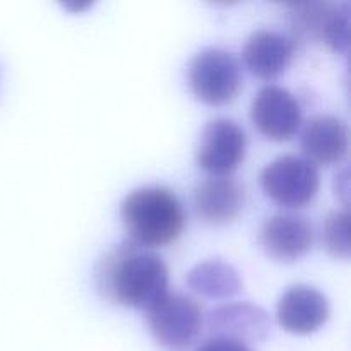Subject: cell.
I'll list each match as a JSON object with an SVG mask.
<instances>
[{
	"label": "cell",
	"instance_id": "13",
	"mask_svg": "<svg viewBox=\"0 0 351 351\" xmlns=\"http://www.w3.org/2000/svg\"><path fill=\"white\" fill-rule=\"evenodd\" d=\"M300 144L305 158L312 163H336L343 160L348 151V127L336 115H314L302 129Z\"/></svg>",
	"mask_w": 351,
	"mask_h": 351
},
{
	"label": "cell",
	"instance_id": "2",
	"mask_svg": "<svg viewBox=\"0 0 351 351\" xmlns=\"http://www.w3.org/2000/svg\"><path fill=\"white\" fill-rule=\"evenodd\" d=\"M120 216L130 242L154 249L175 242L185 228V211L173 191L144 185L123 197Z\"/></svg>",
	"mask_w": 351,
	"mask_h": 351
},
{
	"label": "cell",
	"instance_id": "10",
	"mask_svg": "<svg viewBox=\"0 0 351 351\" xmlns=\"http://www.w3.org/2000/svg\"><path fill=\"white\" fill-rule=\"evenodd\" d=\"M295 41L288 34L271 27L250 33L243 45L242 57L247 69L261 79H273L285 72L293 57Z\"/></svg>",
	"mask_w": 351,
	"mask_h": 351
},
{
	"label": "cell",
	"instance_id": "16",
	"mask_svg": "<svg viewBox=\"0 0 351 351\" xmlns=\"http://www.w3.org/2000/svg\"><path fill=\"white\" fill-rule=\"evenodd\" d=\"M322 242L336 257H350V215L348 209L331 211L322 223Z\"/></svg>",
	"mask_w": 351,
	"mask_h": 351
},
{
	"label": "cell",
	"instance_id": "18",
	"mask_svg": "<svg viewBox=\"0 0 351 351\" xmlns=\"http://www.w3.org/2000/svg\"><path fill=\"white\" fill-rule=\"evenodd\" d=\"M195 351H252L247 343L228 336H211L199 345Z\"/></svg>",
	"mask_w": 351,
	"mask_h": 351
},
{
	"label": "cell",
	"instance_id": "4",
	"mask_svg": "<svg viewBox=\"0 0 351 351\" xmlns=\"http://www.w3.org/2000/svg\"><path fill=\"white\" fill-rule=\"evenodd\" d=\"M261 185L267 197L287 208H302L319 191L315 163L300 154H281L261 171Z\"/></svg>",
	"mask_w": 351,
	"mask_h": 351
},
{
	"label": "cell",
	"instance_id": "14",
	"mask_svg": "<svg viewBox=\"0 0 351 351\" xmlns=\"http://www.w3.org/2000/svg\"><path fill=\"white\" fill-rule=\"evenodd\" d=\"M187 285L202 297L228 298L242 290L243 281L230 263L223 259H208L189 271Z\"/></svg>",
	"mask_w": 351,
	"mask_h": 351
},
{
	"label": "cell",
	"instance_id": "1",
	"mask_svg": "<svg viewBox=\"0 0 351 351\" xmlns=\"http://www.w3.org/2000/svg\"><path fill=\"white\" fill-rule=\"evenodd\" d=\"M96 287L113 304L149 311L168 293V267L156 252L134 242L103 254L95 269Z\"/></svg>",
	"mask_w": 351,
	"mask_h": 351
},
{
	"label": "cell",
	"instance_id": "9",
	"mask_svg": "<svg viewBox=\"0 0 351 351\" xmlns=\"http://www.w3.org/2000/svg\"><path fill=\"white\" fill-rule=\"evenodd\" d=\"M276 317L288 332L311 335L328 321L329 302L311 285H293L278 300Z\"/></svg>",
	"mask_w": 351,
	"mask_h": 351
},
{
	"label": "cell",
	"instance_id": "7",
	"mask_svg": "<svg viewBox=\"0 0 351 351\" xmlns=\"http://www.w3.org/2000/svg\"><path fill=\"white\" fill-rule=\"evenodd\" d=\"M250 119L261 134L274 141H287L302 123L298 99L283 86L267 84L257 91L250 105Z\"/></svg>",
	"mask_w": 351,
	"mask_h": 351
},
{
	"label": "cell",
	"instance_id": "5",
	"mask_svg": "<svg viewBox=\"0 0 351 351\" xmlns=\"http://www.w3.org/2000/svg\"><path fill=\"white\" fill-rule=\"evenodd\" d=\"M154 339L168 350H185L195 341L202 328L197 300L185 293H167L147 311Z\"/></svg>",
	"mask_w": 351,
	"mask_h": 351
},
{
	"label": "cell",
	"instance_id": "15",
	"mask_svg": "<svg viewBox=\"0 0 351 351\" xmlns=\"http://www.w3.org/2000/svg\"><path fill=\"white\" fill-rule=\"evenodd\" d=\"M331 2H300L290 5V26L293 31L291 40L308 41L322 40L326 19L331 10Z\"/></svg>",
	"mask_w": 351,
	"mask_h": 351
},
{
	"label": "cell",
	"instance_id": "12",
	"mask_svg": "<svg viewBox=\"0 0 351 351\" xmlns=\"http://www.w3.org/2000/svg\"><path fill=\"white\" fill-rule=\"evenodd\" d=\"M271 328L267 312L249 302L226 304L208 315V329L213 336H228L243 343H256L266 338Z\"/></svg>",
	"mask_w": 351,
	"mask_h": 351
},
{
	"label": "cell",
	"instance_id": "17",
	"mask_svg": "<svg viewBox=\"0 0 351 351\" xmlns=\"http://www.w3.org/2000/svg\"><path fill=\"white\" fill-rule=\"evenodd\" d=\"M350 38V5L348 3H332L326 19L322 41L336 51H348Z\"/></svg>",
	"mask_w": 351,
	"mask_h": 351
},
{
	"label": "cell",
	"instance_id": "11",
	"mask_svg": "<svg viewBox=\"0 0 351 351\" xmlns=\"http://www.w3.org/2000/svg\"><path fill=\"white\" fill-rule=\"evenodd\" d=\"M245 191L232 177H209L197 184L192 202L199 218L211 225H225L239 216Z\"/></svg>",
	"mask_w": 351,
	"mask_h": 351
},
{
	"label": "cell",
	"instance_id": "8",
	"mask_svg": "<svg viewBox=\"0 0 351 351\" xmlns=\"http://www.w3.org/2000/svg\"><path fill=\"white\" fill-rule=\"evenodd\" d=\"M259 242L273 259L290 263L311 250L314 226L311 219L297 213H276L261 225Z\"/></svg>",
	"mask_w": 351,
	"mask_h": 351
},
{
	"label": "cell",
	"instance_id": "6",
	"mask_svg": "<svg viewBox=\"0 0 351 351\" xmlns=\"http://www.w3.org/2000/svg\"><path fill=\"white\" fill-rule=\"evenodd\" d=\"M247 136L239 122L232 119L209 120L199 136L195 160L213 177H225L239 168L245 158Z\"/></svg>",
	"mask_w": 351,
	"mask_h": 351
},
{
	"label": "cell",
	"instance_id": "3",
	"mask_svg": "<svg viewBox=\"0 0 351 351\" xmlns=\"http://www.w3.org/2000/svg\"><path fill=\"white\" fill-rule=\"evenodd\" d=\"M189 84L192 93L208 105L232 101L242 88L239 58L223 48H202L189 64Z\"/></svg>",
	"mask_w": 351,
	"mask_h": 351
}]
</instances>
